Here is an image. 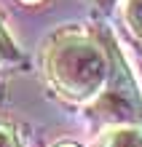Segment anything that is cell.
<instances>
[{"label":"cell","mask_w":142,"mask_h":147,"mask_svg":"<svg viewBox=\"0 0 142 147\" xmlns=\"http://www.w3.org/2000/svg\"><path fill=\"white\" fill-rule=\"evenodd\" d=\"M46 72L59 94L75 102H86L107 83L110 59L94 40L62 35L46 51Z\"/></svg>","instance_id":"6da1fadb"},{"label":"cell","mask_w":142,"mask_h":147,"mask_svg":"<svg viewBox=\"0 0 142 147\" xmlns=\"http://www.w3.org/2000/svg\"><path fill=\"white\" fill-rule=\"evenodd\" d=\"M105 48H107V59H110V75H107V83H105V91L91 105V112L99 120L139 123L142 120V96L137 91V83L110 35H105Z\"/></svg>","instance_id":"7a4b0ae2"},{"label":"cell","mask_w":142,"mask_h":147,"mask_svg":"<svg viewBox=\"0 0 142 147\" xmlns=\"http://www.w3.org/2000/svg\"><path fill=\"white\" fill-rule=\"evenodd\" d=\"M105 147H142V131L137 128H121L107 136Z\"/></svg>","instance_id":"3957f363"},{"label":"cell","mask_w":142,"mask_h":147,"mask_svg":"<svg viewBox=\"0 0 142 147\" xmlns=\"http://www.w3.org/2000/svg\"><path fill=\"white\" fill-rule=\"evenodd\" d=\"M126 24L142 40V0H129L126 3Z\"/></svg>","instance_id":"277c9868"},{"label":"cell","mask_w":142,"mask_h":147,"mask_svg":"<svg viewBox=\"0 0 142 147\" xmlns=\"http://www.w3.org/2000/svg\"><path fill=\"white\" fill-rule=\"evenodd\" d=\"M0 59H19V51H16L14 40L8 38V32L0 27Z\"/></svg>","instance_id":"5b68a950"},{"label":"cell","mask_w":142,"mask_h":147,"mask_svg":"<svg viewBox=\"0 0 142 147\" xmlns=\"http://www.w3.org/2000/svg\"><path fill=\"white\" fill-rule=\"evenodd\" d=\"M0 147H19L14 131H8V128H3V126H0Z\"/></svg>","instance_id":"8992f818"},{"label":"cell","mask_w":142,"mask_h":147,"mask_svg":"<svg viewBox=\"0 0 142 147\" xmlns=\"http://www.w3.org/2000/svg\"><path fill=\"white\" fill-rule=\"evenodd\" d=\"M115 3V0H96V5H102V8H110Z\"/></svg>","instance_id":"52a82bcc"},{"label":"cell","mask_w":142,"mask_h":147,"mask_svg":"<svg viewBox=\"0 0 142 147\" xmlns=\"http://www.w3.org/2000/svg\"><path fill=\"white\" fill-rule=\"evenodd\" d=\"M24 3H40V0H24Z\"/></svg>","instance_id":"ba28073f"},{"label":"cell","mask_w":142,"mask_h":147,"mask_svg":"<svg viewBox=\"0 0 142 147\" xmlns=\"http://www.w3.org/2000/svg\"><path fill=\"white\" fill-rule=\"evenodd\" d=\"M59 147H75V144H59Z\"/></svg>","instance_id":"9c48e42d"}]
</instances>
